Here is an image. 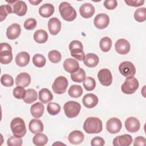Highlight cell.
<instances>
[{
    "instance_id": "cell-1",
    "label": "cell",
    "mask_w": 146,
    "mask_h": 146,
    "mask_svg": "<svg viewBox=\"0 0 146 146\" xmlns=\"http://www.w3.org/2000/svg\"><path fill=\"white\" fill-rule=\"evenodd\" d=\"M102 121L98 117H89L84 122L83 129L87 133H100L102 131Z\"/></svg>"
},
{
    "instance_id": "cell-2",
    "label": "cell",
    "mask_w": 146,
    "mask_h": 146,
    "mask_svg": "<svg viewBox=\"0 0 146 146\" xmlns=\"http://www.w3.org/2000/svg\"><path fill=\"white\" fill-rule=\"evenodd\" d=\"M59 11L62 18L66 21H72L77 16V13L74 8L67 2L60 3L59 6Z\"/></svg>"
},
{
    "instance_id": "cell-3",
    "label": "cell",
    "mask_w": 146,
    "mask_h": 146,
    "mask_svg": "<svg viewBox=\"0 0 146 146\" xmlns=\"http://www.w3.org/2000/svg\"><path fill=\"white\" fill-rule=\"evenodd\" d=\"M10 128L14 136L22 137L26 133V128L24 120L21 117H15L10 123Z\"/></svg>"
},
{
    "instance_id": "cell-4",
    "label": "cell",
    "mask_w": 146,
    "mask_h": 146,
    "mask_svg": "<svg viewBox=\"0 0 146 146\" xmlns=\"http://www.w3.org/2000/svg\"><path fill=\"white\" fill-rule=\"evenodd\" d=\"M139 83L136 78L134 76L126 78L124 82L122 84L121 90L125 94H132L138 89Z\"/></svg>"
},
{
    "instance_id": "cell-5",
    "label": "cell",
    "mask_w": 146,
    "mask_h": 146,
    "mask_svg": "<svg viewBox=\"0 0 146 146\" xmlns=\"http://www.w3.org/2000/svg\"><path fill=\"white\" fill-rule=\"evenodd\" d=\"M63 109L67 117L73 118L79 115L81 110V106L76 102L68 101L64 104Z\"/></svg>"
},
{
    "instance_id": "cell-6",
    "label": "cell",
    "mask_w": 146,
    "mask_h": 146,
    "mask_svg": "<svg viewBox=\"0 0 146 146\" xmlns=\"http://www.w3.org/2000/svg\"><path fill=\"white\" fill-rule=\"evenodd\" d=\"M0 46V62L3 64H7L13 59L12 48L7 43H1Z\"/></svg>"
},
{
    "instance_id": "cell-7",
    "label": "cell",
    "mask_w": 146,
    "mask_h": 146,
    "mask_svg": "<svg viewBox=\"0 0 146 146\" xmlns=\"http://www.w3.org/2000/svg\"><path fill=\"white\" fill-rule=\"evenodd\" d=\"M68 87V80L67 78L63 76H60L57 77L52 85V88L54 93L59 95L64 94Z\"/></svg>"
},
{
    "instance_id": "cell-8",
    "label": "cell",
    "mask_w": 146,
    "mask_h": 146,
    "mask_svg": "<svg viewBox=\"0 0 146 146\" xmlns=\"http://www.w3.org/2000/svg\"><path fill=\"white\" fill-rule=\"evenodd\" d=\"M6 2L11 6L12 13L15 14L18 16H23L26 14L27 6L26 3L22 1H9Z\"/></svg>"
},
{
    "instance_id": "cell-9",
    "label": "cell",
    "mask_w": 146,
    "mask_h": 146,
    "mask_svg": "<svg viewBox=\"0 0 146 146\" xmlns=\"http://www.w3.org/2000/svg\"><path fill=\"white\" fill-rule=\"evenodd\" d=\"M120 73L126 78L133 76L136 74V68L133 64L129 61L121 62L119 66Z\"/></svg>"
},
{
    "instance_id": "cell-10",
    "label": "cell",
    "mask_w": 146,
    "mask_h": 146,
    "mask_svg": "<svg viewBox=\"0 0 146 146\" xmlns=\"http://www.w3.org/2000/svg\"><path fill=\"white\" fill-rule=\"evenodd\" d=\"M98 78L101 84L104 86H109L112 82L111 72L107 68L101 69L98 73Z\"/></svg>"
},
{
    "instance_id": "cell-11",
    "label": "cell",
    "mask_w": 146,
    "mask_h": 146,
    "mask_svg": "<svg viewBox=\"0 0 146 146\" xmlns=\"http://www.w3.org/2000/svg\"><path fill=\"white\" fill-rule=\"evenodd\" d=\"M122 127L121 121L117 117L110 119L106 123V129L111 134L118 133Z\"/></svg>"
},
{
    "instance_id": "cell-12",
    "label": "cell",
    "mask_w": 146,
    "mask_h": 146,
    "mask_svg": "<svg viewBox=\"0 0 146 146\" xmlns=\"http://www.w3.org/2000/svg\"><path fill=\"white\" fill-rule=\"evenodd\" d=\"M94 23L96 28L104 29L108 26L110 23V18L106 14L100 13L95 17Z\"/></svg>"
},
{
    "instance_id": "cell-13",
    "label": "cell",
    "mask_w": 146,
    "mask_h": 146,
    "mask_svg": "<svg viewBox=\"0 0 146 146\" xmlns=\"http://www.w3.org/2000/svg\"><path fill=\"white\" fill-rule=\"evenodd\" d=\"M115 48L116 52L121 55L128 54L130 50L131 46L129 42L125 39H118L115 44Z\"/></svg>"
},
{
    "instance_id": "cell-14",
    "label": "cell",
    "mask_w": 146,
    "mask_h": 146,
    "mask_svg": "<svg viewBox=\"0 0 146 146\" xmlns=\"http://www.w3.org/2000/svg\"><path fill=\"white\" fill-rule=\"evenodd\" d=\"M125 127L129 132H137L140 127L139 120L135 117H129L125 121Z\"/></svg>"
},
{
    "instance_id": "cell-15",
    "label": "cell",
    "mask_w": 146,
    "mask_h": 146,
    "mask_svg": "<svg viewBox=\"0 0 146 146\" xmlns=\"http://www.w3.org/2000/svg\"><path fill=\"white\" fill-rule=\"evenodd\" d=\"M21 33V26L18 23H13L9 26L6 30V36L10 40H14L19 37Z\"/></svg>"
},
{
    "instance_id": "cell-16",
    "label": "cell",
    "mask_w": 146,
    "mask_h": 146,
    "mask_svg": "<svg viewBox=\"0 0 146 146\" xmlns=\"http://www.w3.org/2000/svg\"><path fill=\"white\" fill-rule=\"evenodd\" d=\"M132 143V137L130 135L124 134L116 136L113 140L114 146H129Z\"/></svg>"
},
{
    "instance_id": "cell-17",
    "label": "cell",
    "mask_w": 146,
    "mask_h": 146,
    "mask_svg": "<svg viewBox=\"0 0 146 146\" xmlns=\"http://www.w3.org/2000/svg\"><path fill=\"white\" fill-rule=\"evenodd\" d=\"M98 98L94 94H86L82 99V102L84 106L87 108H92L95 107L98 104Z\"/></svg>"
},
{
    "instance_id": "cell-18",
    "label": "cell",
    "mask_w": 146,
    "mask_h": 146,
    "mask_svg": "<svg viewBox=\"0 0 146 146\" xmlns=\"http://www.w3.org/2000/svg\"><path fill=\"white\" fill-rule=\"evenodd\" d=\"M48 29L50 33L52 35L58 34L61 29V22L55 17L51 18L48 22Z\"/></svg>"
},
{
    "instance_id": "cell-19",
    "label": "cell",
    "mask_w": 146,
    "mask_h": 146,
    "mask_svg": "<svg viewBox=\"0 0 146 146\" xmlns=\"http://www.w3.org/2000/svg\"><path fill=\"white\" fill-rule=\"evenodd\" d=\"M63 68L68 73H74L78 70L79 68V64L78 61L72 58L66 59L63 64Z\"/></svg>"
},
{
    "instance_id": "cell-20",
    "label": "cell",
    "mask_w": 146,
    "mask_h": 146,
    "mask_svg": "<svg viewBox=\"0 0 146 146\" xmlns=\"http://www.w3.org/2000/svg\"><path fill=\"white\" fill-rule=\"evenodd\" d=\"M80 15L84 18H91L95 13L94 6L90 3H85L82 5L79 8Z\"/></svg>"
},
{
    "instance_id": "cell-21",
    "label": "cell",
    "mask_w": 146,
    "mask_h": 146,
    "mask_svg": "<svg viewBox=\"0 0 146 146\" xmlns=\"http://www.w3.org/2000/svg\"><path fill=\"white\" fill-rule=\"evenodd\" d=\"M84 139V136L83 132L79 130H74L70 132L68 135V140L71 144H79L82 143Z\"/></svg>"
},
{
    "instance_id": "cell-22",
    "label": "cell",
    "mask_w": 146,
    "mask_h": 146,
    "mask_svg": "<svg viewBox=\"0 0 146 146\" xmlns=\"http://www.w3.org/2000/svg\"><path fill=\"white\" fill-rule=\"evenodd\" d=\"M31 83V76L26 72H21L15 78V84L17 86L26 87Z\"/></svg>"
},
{
    "instance_id": "cell-23",
    "label": "cell",
    "mask_w": 146,
    "mask_h": 146,
    "mask_svg": "<svg viewBox=\"0 0 146 146\" xmlns=\"http://www.w3.org/2000/svg\"><path fill=\"white\" fill-rule=\"evenodd\" d=\"M99 62V58L97 55L94 53L87 54L83 59L84 64L88 67H96Z\"/></svg>"
},
{
    "instance_id": "cell-24",
    "label": "cell",
    "mask_w": 146,
    "mask_h": 146,
    "mask_svg": "<svg viewBox=\"0 0 146 146\" xmlns=\"http://www.w3.org/2000/svg\"><path fill=\"white\" fill-rule=\"evenodd\" d=\"M29 128L32 133L36 134L42 133L43 131V124L41 120L39 119H32L29 125Z\"/></svg>"
},
{
    "instance_id": "cell-25",
    "label": "cell",
    "mask_w": 146,
    "mask_h": 146,
    "mask_svg": "<svg viewBox=\"0 0 146 146\" xmlns=\"http://www.w3.org/2000/svg\"><path fill=\"white\" fill-rule=\"evenodd\" d=\"M15 60L18 66L25 67L27 66L30 62V55L25 51L20 52L15 56Z\"/></svg>"
},
{
    "instance_id": "cell-26",
    "label": "cell",
    "mask_w": 146,
    "mask_h": 146,
    "mask_svg": "<svg viewBox=\"0 0 146 146\" xmlns=\"http://www.w3.org/2000/svg\"><path fill=\"white\" fill-rule=\"evenodd\" d=\"M44 110L43 104L40 102H36L31 106L30 112L34 118L38 119L43 115Z\"/></svg>"
},
{
    "instance_id": "cell-27",
    "label": "cell",
    "mask_w": 146,
    "mask_h": 146,
    "mask_svg": "<svg viewBox=\"0 0 146 146\" xmlns=\"http://www.w3.org/2000/svg\"><path fill=\"white\" fill-rule=\"evenodd\" d=\"M54 12V7L51 3H45L42 5L39 9V14L44 18L51 17Z\"/></svg>"
},
{
    "instance_id": "cell-28",
    "label": "cell",
    "mask_w": 146,
    "mask_h": 146,
    "mask_svg": "<svg viewBox=\"0 0 146 146\" xmlns=\"http://www.w3.org/2000/svg\"><path fill=\"white\" fill-rule=\"evenodd\" d=\"M39 99L42 103L46 104L50 102L53 99V95L48 89L43 88L39 91Z\"/></svg>"
},
{
    "instance_id": "cell-29",
    "label": "cell",
    "mask_w": 146,
    "mask_h": 146,
    "mask_svg": "<svg viewBox=\"0 0 146 146\" xmlns=\"http://www.w3.org/2000/svg\"><path fill=\"white\" fill-rule=\"evenodd\" d=\"M34 39L38 43H44L47 42L48 39L47 33L42 29L36 30L34 34Z\"/></svg>"
},
{
    "instance_id": "cell-30",
    "label": "cell",
    "mask_w": 146,
    "mask_h": 146,
    "mask_svg": "<svg viewBox=\"0 0 146 146\" xmlns=\"http://www.w3.org/2000/svg\"><path fill=\"white\" fill-rule=\"evenodd\" d=\"M37 98L38 94L36 91L33 88H29L26 91V94L23 100L25 103L31 104L36 100Z\"/></svg>"
},
{
    "instance_id": "cell-31",
    "label": "cell",
    "mask_w": 146,
    "mask_h": 146,
    "mask_svg": "<svg viewBox=\"0 0 146 146\" xmlns=\"http://www.w3.org/2000/svg\"><path fill=\"white\" fill-rule=\"evenodd\" d=\"M48 142L47 136L42 133H38L33 137V143L37 146H43L46 145Z\"/></svg>"
},
{
    "instance_id": "cell-32",
    "label": "cell",
    "mask_w": 146,
    "mask_h": 146,
    "mask_svg": "<svg viewBox=\"0 0 146 146\" xmlns=\"http://www.w3.org/2000/svg\"><path fill=\"white\" fill-rule=\"evenodd\" d=\"M83 94L82 87L80 85H72L68 89V94L71 98H77L82 96Z\"/></svg>"
},
{
    "instance_id": "cell-33",
    "label": "cell",
    "mask_w": 146,
    "mask_h": 146,
    "mask_svg": "<svg viewBox=\"0 0 146 146\" xmlns=\"http://www.w3.org/2000/svg\"><path fill=\"white\" fill-rule=\"evenodd\" d=\"M71 78L74 82L81 83L86 78V72L83 68H79L77 71L71 74Z\"/></svg>"
},
{
    "instance_id": "cell-34",
    "label": "cell",
    "mask_w": 146,
    "mask_h": 146,
    "mask_svg": "<svg viewBox=\"0 0 146 146\" xmlns=\"http://www.w3.org/2000/svg\"><path fill=\"white\" fill-rule=\"evenodd\" d=\"M112 40L110 38L105 36L102 38L99 42V46L101 50L103 52H108L112 47Z\"/></svg>"
},
{
    "instance_id": "cell-35",
    "label": "cell",
    "mask_w": 146,
    "mask_h": 146,
    "mask_svg": "<svg viewBox=\"0 0 146 146\" xmlns=\"http://www.w3.org/2000/svg\"><path fill=\"white\" fill-rule=\"evenodd\" d=\"M135 19L139 22H144L146 19V9L145 7L139 8L136 10L134 13Z\"/></svg>"
},
{
    "instance_id": "cell-36",
    "label": "cell",
    "mask_w": 146,
    "mask_h": 146,
    "mask_svg": "<svg viewBox=\"0 0 146 146\" xmlns=\"http://www.w3.org/2000/svg\"><path fill=\"white\" fill-rule=\"evenodd\" d=\"M46 62L44 56L40 54H36L33 57V63L37 67H43Z\"/></svg>"
},
{
    "instance_id": "cell-37",
    "label": "cell",
    "mask_w": 146,
    "mask_h": 146,
    "mask_svg": "<svg viewBox=\"0 0 146 146\" xmlns=\"http://www.w3.org/2000/svg\"><path fill=\"white\" fill-rule=\"evenodd\" d=\"M83 85L86 90L88 91H92L96 87V82L95 80L91 76L86 77L83 81Z\"/></svg>"
},
{
    "instance_id": "cell-38",
    "label": "cell",
    "mask_w": 146,
    "mask_h": 146,
    "mask_svg": "<svg viewBox=\"0 0 146 146\" xmlns=\"http://www.w3.org/2000/svg\"><path fill=\"white\" fill-rule=\"evenodd\" d=\"M61 107L60 105L56 103L50 102L47 104V110L51 115H56L60 111Z\"/></svg>"
},
{
    "instance_id": "cell-39",
    "label": "cell",
    "mask_w": 146,
    "mask_h": 146,
    "mask_svg": "<svg viewBox=\"0 0 146 146\" xmlns=\"http://www.w3.org/2000/svg\"><path fill=\"white\" fill-rule=\"evenodd\" d=\"M12 13V10L11 6L9 5H3L0 6V18L1 22H2L6 19L7 15Z\"/></svg>"
},
{
    "instance_id": "cell-40",
    "label": "cell",
    "mask_w": 146,
    "mask_h": 146,
    "mask_svg": "<svg viewBox=\"0 0 146 146\" xmlns=\"http://www.w3.org/2000/svg\"><path fill=\"white\" fill-rule=\"evenodd\" d=\"M48 57L51 62L57 63L60 61L62 55L59 51L57 50H51L48 52Z\"/></svg>"
},
{
    "instance_id": "cell-41",
    "label": "cell",
    "mask_w": 146,
    "mask_h": 146,
    "mask_svg": "<svg viewBox=\"0 0 146 146\" xmlns=\"http://www.w3.org/2000/svg\"><path fill=\"white\" fill-rule=\"evenodd\" d=\"M1 84L5 87H11L14 84L13 77L9 74H4L1 78Z\"/></svg>"
},
{
    "instance_id": "cell-42",
    "label": "cell",
    "mask_w": 146,
    "mask_h": 146,
    "mask_svg": "<svg viewBox=\"0 0 146 146\" xmlns=\"http://www.w3.org/2000/svg\"><path fill=\"white\" fill-rule=\"evenodd\" d=\"M71 55L78 60H83L85 54L82 48H74L70 51Z\"/></svg>"
},
{
    "instance_id": "cell-43",
    "label": "cell",
    "mask_w": 146,
    "mask_h": 146,
    "mask_svg": "<svg viewBox=\"0 0 146 146\" xmlns=\"http://www.w3.org/2000/svg\"><path fill=\"white\" fill-rule=\"evenodd\" d=\"M26 91V90H25L24 87L21 86H17L14 89L13 94L15 98L18 99H23V98L25 97Z\"/></svg>"
},
{
    "instance_id": "cell-44",
    "label": "cell",
    "mask_w": 146,
    "mask_h": 146,
    "mask_svg": "<svg viewBox=\"0 0 146 146\" xmlns=\"http://www.w3.org/2000/svg\"><path fill=\"white\" fill-rule=\"evenodd\" d=\"M7 144L9 146H21L22 145V140L21 137L13 136L7 139Z\"/></svg>"
},
{
    "instance_id": "cell-45",
    "label": "cell",
    "mask_w": 146,
    "mask_h": 146,
    "mask_svg": "<svg viewBox=\"0 0 146 146\" xmlns=\"http://www.w3.org/2000/svg\"><path fill=\"white\" fill-rule=\"evenodd\" d=\"M36 21L34 18H30L26 19L24 23V27L25 29L28 30H31L35 28L36 26Z\"/></svg>"
},
{
    "instance_id": "cell-46",
    "label": "cell",
    "mask_w": 146,
    "mask_h": 146,
    "mask_svg": "<svg viewBox=\"0 0 146 146\" xmlns=\"http://www.w3.org/2000/svg\"><path fill=\"white\" fill-rule=\"evenodd\" d=\"M104 6L108 10H113L117 6V2L116 0H106L104 1Z\"/></svg>"
},
{
    "instance_id": "cell-47",
    "label": "cell",
    "mask_w": 146,
    "mask_h": 146,
    "mask_svg": "<svg viewBox=\"0 0 146 146\" xmlns=\"http://www.w3.org/2000/svg\"><path fill=\"white\" fill-rule=\"evenodd\" d=\"M105 144L104 139L99 136H96L94 137L91 141V145L92 146H103Z\"/></svg>"
},
{
    "instance_id": "cell-48",
    "label": "cell",
    "mask_w": 146,
    "mask_h": 146,
    "mask_svg": "<svg viewBox=\"0 0 146 146\" xmlns=\"http://www.w3.org/2000/svg\"><path fill=\"white\" fill-rule=\"evenodd\" d=\"M124 2L127 5L133 7L140 6L144 3V0H125Z\"/></svg>"
},
{
    "instance_id": "cell-49",
    "label": "cell",
    "mask_w": 146,
    "mask_h": 146,
    "mask_svg": "<svg viewBox=\"0 0 146 146\" xmlns=\"http://www.w3.org/2000/svg\"><path fill=\"white\" fill-rule=\"evenodd\" d=\"M74 48L83 49L82 43L80 41L77 40H74L71 41L69 44V50H70V51H71Z\"/></svg>"
},
{
    "instance_id": "cell-50",
    "label": "cell",
    "mask_w": 146,
    "mask_h": 146,
    "mask_svg": "<svg viewBox=\"0 0 146 146\" xmlns=\"http://www.w3.org/2000/svg\"><path fill=\"white\" fill-rule=\"evenodd\" d=\"M133 145L134 146H137V145L145 146L146 145V139L143 136H138L134 139Z\"/></svg>"
},
{
    "instance_id": "cell-51",
    "label": "cell",
    "mask_w": 146,
    "mask_h": 146,
    "mask_svg": "<svg viewBox=\"0 0 146 146\" xmlns=\"http://www.w3.org/2000/svg\"><path fill=\"white\" fill-rule=\"evenodd\" d=\"M42 2V0H40V1H29V2L31 3L33 5H38L40 2Z\"/></svg>"
}]
</instances>
